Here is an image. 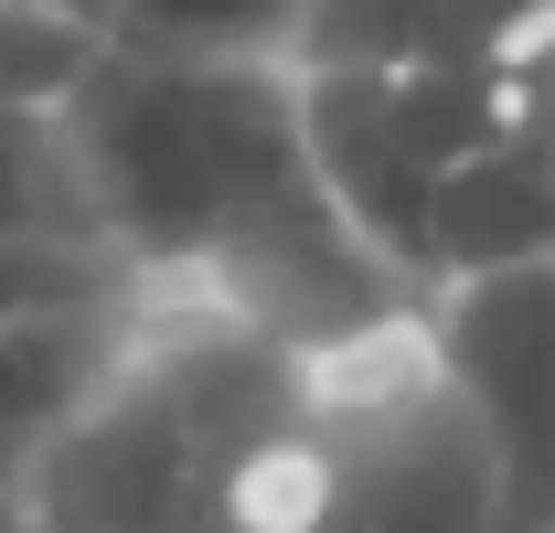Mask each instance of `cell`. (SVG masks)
Segmentation results:
<instances>
[{
    "instance_id": "obj_1",
    "label": "cell",
    "mask_w": 555,
    "mask_h": 533,
    "mask_svg": "<svg viewBox=\"0 0 555 533\" xmlns=\"http://www.w3.org/2000/svg\"><path fill=\"white\" fill-rule=\"evenodd\" d=\"M54 107L86 160L96 235L129 257V277L288 341L299 363H332L416 321V288L352 235L310 160L299 65L150 54L96 32Z\"/></svg>"
},
{
    "instance_id": "obj_2",
    "label": "cell",
    "mask_w": 555,
    "mask_h": 533,
    "mask_svg": "<svg viewBox=\"0 0 555 533\" xmlns=\"http://www.w3.org/2000/svg\"><path fill=\"white\" fill-rule=\"evenodd\" d=\"M427 385L491 469V533H555V257L449 277L416 299Z\"/></svg>"
},
{
    "instance_id": "obj_3",
    "label": "cell",
    "mask_w": 555,
    "mask_h": 533,
    "mask_svg": "<svg viewBox=\"0 0 555 533\" xmlns=\"http://www.w3.org/2000/svg\"><path fill=\"white\" fill-rule=\"evenodd\" d=\"M321 385L352 416L332 533H491L481 438L460 427V405L427 385V352H406L385 385H352L343 363H321Z\"/></svg>"
},
{
    "instance_id": "obj_4",
    "label": "cell",
    "mask_w": 555,
    "mask_h": 533,
    "mask_svg": "<svg viewBox=\"0 0 555 533\" xmlns=\"http://www.w3.org/2000/svg\"><path fill=\"white\" fill-rule=\"evenodd\" d=\"M524 257H555V107L513 118L502 139L438 171V193L416 203L406 246H396V277L427 299L449 277H491Z\"/></svg>"
},
{
    "instance_id": "obj_5",
    "label": "cell",
    "mask_w": 555,
    "mask_h": 533,
    "mask_svg": "<svg viewBox=\"0 0 555 533\" xmlns=\"http://www.w3.org/2000/svg\"><path fill=\"white\" fill-rule=\"evenodd\" d=\"M288 65H449L555 86V0H310Z\"/></svg>"
},
{
    "instance_id": "obj_6",
    "label": "cell",
    "mask_w": 555,
    "mask_h": 533,
    "mask_svg": "<svg viewBox=\"0 0 555 533\" xmlns=\"http://www.w3.org/2000/svg\"><path fill=\"white\" fill-rule=\"evenodd\" d=\"M22 235H96V203H86V160L65 139V107L54 96H0V246Z\"/></svg>"
},
{
    "instance_id": "obj_7",
    "label": "cell",
    "mask_w": 555,
    "mask_h": 533,
    "mask_svg": "<svg viewBox=\"0 0 555 533\" xmlns=\"http://www.w3.org/2000/svg\"><path fill=\"white\" fill-rule=\"evenodd\" d=\"M310 0H96L107 43H150V54H257L288 65L299 54Z\"/></svg>"
},
{
    "instance_id": "obj_8",
    "label": "cell",
    "mask_w": 555,
    "mask_h": 533,
    "mask_svg": "<svg viewBox=\"0 0 555 533\" xmlns=\"http://www.w3.org/2000/svg\"><path fill=\"white\" fill-rule=\"evenodd\" d=\"M96 288H129V257L118 246H86V235H22L0 246V332L54 310V299H96Z\"/></svg>"
},
{
    "instance_id": "obj_9",
    "label": "cell",
    "mask_w": 555,
    "mask_h": 533,
    "mask_svg": "<svg viewBox=\"0 0 555 533\" xmlns=\"http://www.w3.org/2000/svg\"><path fill=\"white\" fill-rule=\"evenodd\" d=\"M86 54H96V22L33 11V0H0V96H65Z\"/></svg>"
},
{
    "instance_id": "obj_10",
    "label": "cell",
    "mask_w": 555,
    "mask_h": 533,
    "mask_svg": "<svg viewBox=\"0 0 555 533\" xmlns=\"http://www.w3.org/2000/svg\"><path fill=\"white\" fill-rule=\"evenodd\" d=\"M0 533H33V512H22V480H0Z\"/></svg>"
},
{
    "instance_id": "obj_11",
    "label": "cell",
    "mask_w": 555,
    "mask_h": 533,
    "mask_svg": "<svg viewBox=\"0 0 555 533\" xmlns=\"http://www.w3.org/2000/svg\"><path fill=\"white\" fill-rule=\"evenodd\" d=\"M33 11H65V22H96V0H33Z\"/></svg>"
},
{
    "instance_id": "obj_12",
    "label": "cell",
    "mask_w": 555,
    "mask_h": 533,
    "mask_svg": "<svg viewBox=\"0 0 555 533\" xmlns=\"http://www.w3.org/2000/svg\"><path fill=\"white\" fill-rule=\"evenodd\" d=\"M0 480H22V448H11V438H0Z\"/></svg>"
}]
</instances>
